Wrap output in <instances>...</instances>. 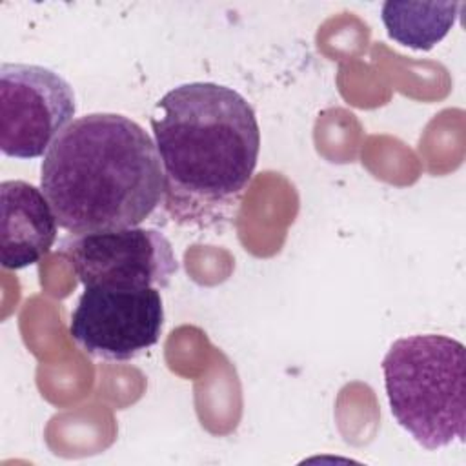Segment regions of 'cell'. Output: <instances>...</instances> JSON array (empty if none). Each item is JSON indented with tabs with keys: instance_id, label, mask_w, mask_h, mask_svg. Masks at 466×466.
<instances>
[{
	"instance_id": "6da1fadb",
	"label": "cell",
	"mask_w": 466,
	"mask_h": 466,
	"mask_svg": "<svg viewBox=\"0 0 466 466\" xmlns=\"http://www.w3.org/2000/svg\"><path fill=\"white\" fill-rule=\"evenodd\" d=\"M151 129L167 215L186 226L229 217L258 160L260 127L253 106L233 87L189 82L158 100Z\"/></svg>"
},
{
	"instance_id": "7a4b0ae2",
	"label": "cell",
	"mask_w": 466,
	"mask_h": 466,
	"mask_svg": "<svg viewBox=\"0 0 466 466\" xmlns=\"http://www.w3.org/2000/svg\"><path fill=\"white\" fill-rule=\"evenodd\" d=\"M40 189L56 222L71 235L142 224L164 200L155 140L118 113L75 118L40 166Z\"/></svg>"
},
{
	"instance_id": "3957f363",
	"label": "cell",
	"mask_w": 466,
	"mask_h": 466,
	"mask_svg": "<svg viewBox=\"0 0 466 466\" xmlns=\"http://www.w3.org/2000/svg\"><path fill=\"white\" fill-rule=\"evenodd\" d=\"M464 344L426 333L397 339L382 359L391 415L426 450L464 442Z\"/></svg>"
},
{
	"instance_id": "277c9868",
	"label": "cell",
	"mask_w": 466,
	"mask_h": 466,
	"mask_svg": "<svg viewBox=\"0 0 466 466\" xmlns=\"http://www.w3.org/2000/svg\"><path fill=\"white\" fill-rule=\"evenodd\" d=\"M75 113V93L62 75L35 64H2L0 149L5 157L31 160L46 155Z\"/></svg>"
},
{
	"instance_id": "5b68a950",
	"label": "cell",
	"mask_w": 466,
	"mask_h": 466,
	"mask_svg": "<svg viewBox=\"0 0 466 466\" xmlns=\"http://www.w3.org/2000/svg\"><path fill=\"white\" fill-rule=\"evenodd\" d=\"M162 326L158 288L86 286L71 313L69 335L87 355L122 362L155 346Z\"/></svg>"
},
{
	"instance_id": "8992f818",
	"label": "cell",
	"mask_w": 466,
	"mask_h": 466,
	"mask_svg": "<svg viewBox=\"0 0 466 466\" xmlns=\"http://www.w3.org/2000/svg\"><path fill=\"white\" fill-rule=\"evenodd\" d=\"M62 253L86 286L167 288L178 269L171 242L153 228H126L62 240Z\"/></svg>"
},
{
	"instance_id": "52a82bcc",
	"label": "cell",
	"mask_w": 466,
	"mask_h": 466,
	"mask_svg": "<svg viewBox=\"0 0 466 466\" xmlns=\"http://www.w3.org/2000/svg\"><path fill=\"white\" fill-rule=\"evenodd\" d=\"M56 226L42 189L24 180L0 184V262L5 269L36 264L53 248Z\"/></svg>"
},
{
	"instance_id": "ba28073f",
	"label": "cell",
	"mask_w": 466,
	"mask_h": 466,
	"mask_svg": "<svg viewBox=\"0 0 466 466\" xmlns=\"http://www.w3.org/2000/svg\"><path fill=\"white\" fill-rule=\"evenodd\" d=\"M459 2H384L380 18L400 46L430 51L439 44L459 16Z\"/></svg>"
}]
</instances>
